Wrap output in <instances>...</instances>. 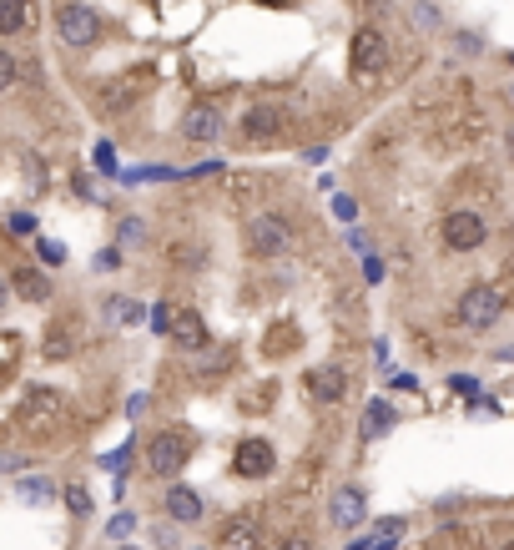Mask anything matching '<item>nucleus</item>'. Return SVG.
I'll list each match as a JSON object with an SVG mask.
<instances>
[{
  "mask_svg": "<svg viewBox=\"0 0 514 550\" xmlns=\"http://www.w3.org/2000/svg\"><path fill=\"white\" fill-rule=\"evenodd\" d=\"M96 267H101V273L122 267V248H101V252H96Z\"/></svg>",
  "mask_w": 514,
  "mask_h": 550,
  "instance_id": "32",
  "label": "nucleus"
},
{
  "mask_svg": "<svg viewBox=\"0 0 514 550\" xmlns=\"http://www.w3.org/2000/svg\"><path fill=\"white\" fill-rule=\"evenodd\" d=\"M459 323L464 329H494L499 318H504V293H499L494 283H469L464 293H459Z\"/></svg>",
  "mask_w": 514,
  "mask_h": 550,
  "instance_id": "4",
  "label": "nucleus"
},
{
  "mask_svg": "<svg viewBox=\"0 0 514 550\" xmlns=\"http://www.w3.org/2000/svg\"><path fill=\"white\" fill-rule=\"evenodd\" d=\"M146 314H152V308H141V303H137V299H126V293H107V299H101V318H111V323H122V329L141 323Z\"/></svg>",
  "mask_w": 514,
  "mask_h": 550,
  "instance_id": "20",
  "label": "nucleus"
},
{
  "mask_svg": "<svg viewBox=\"0 0 514 550\" xmlns=\"http://www.w3.org/2000/svg\"><path fill=\"white\" fill-rule=\"evenodd\" d=\"M16 495L26 505H46V500H56V480H46V474H26V480H16Z\"/></svg>",
  "mask_w": 514,
  "mask_h": 550,
  "instance_id": "21",
  "label": "nucleus"
},
{
  "mask_svg": "<svg viewBox=\"0 0 514 550\" xmlns=\"http://www.w3.org/2000/svg\"><path fill=\"white\" fill-rule=\"evenodd\" d=\"M278 470V450L267 434H242L233 444V474L237 480H267V474Z\"/></svg>",
  "mask_w": 514,
  "mask_h": 550,
  "instance_id": "6",
  "label": "nucleus"
},
{
  "mask_svg": "<svg viewBox=\"0 0 514 550\" xmlns=\"http://www.w3.org/2000/svg\"><path fill=\"white\" fill-rule=\"evenodd\" d=\"M56 36L71 51H86L101 41V16H96L91 5H81V0H66L61 11H56Z\"/></svg>",
  "mask_w": 514,
  "mask_h": 550,
  "instance_id": "5",
  "label": "nucleus"
},
{
  "mask_svg": "<svg viewBox=\"0 0 514 550\" xmlns=\"http://www.w3.org/2000/svg\"><path fill=\"white\" fill-rule=\"evenodd\" d=\"M26 31V0H0V36Z\"/></svg>",
  "mask_w": 514,
  "mask_h": 550,
  "instance_id": "23",
  "label": "nucleus"
},
{
  "mask_svg": "<svg viewBox=\"0 0 514 550\" xmlns=\"http://www.w3.org/2000/svg\"><path fill=\"white\" fill-rule=\"evenodd\" d=\"M504 550H514V540H510V546H504Z\"/></svg>",
  "mask_w": 514,
  "mask_h": 550,
  "instance_id": "46",
  "label": "nucleus"
},
{
  "mask_svg": "<svg viewBox=\"0 0 514 550\" xmlns=\"http://www.w3.org/2000/svg\"><path fill=\"white\" fill-rule=\"evenodd\" d=\"M131 530H137V515H131V510H116V515L107 520V535H111V540H126Z\"/></svg>",
  "mask_w": 514,
  "mask_h": 550,
  "instance_id": "27",
  "label": "nucleus"
},
{
  "mask_svg": "<svg viewBox=\"0 0 514 550\" xmlns=\"http://www.w3.org/2000/svg\"><path fill=\"white\" fill-rule=\"evenodd\" d=\"M11 233H36V218L31 212H11Z\"/></svg>",
  "mask_w": 514,
  "mask_h": 550,
  "instance_id": "36",
  "label": "nucleus"
},
{
  "mask_svg": "<svg viewBox=\"0 0 514 550\" xmlns=\"http://www.w3.org/2000/svg\"><path fill=\"white\" fill-rule=\"evenodd\" d=\"M167 258H171L177 267H197V263L207 258V248H202V243H177V248H171Z\"/></svg>",
  "mask_w": 514,
  "mask_h": 550,
  "instance_id": "25",
  "label": "nucleus"
},
{
  "mask_svg": "<svg viewBox=\"0 0 514 550\" xmlns=\"http://www.w3.org/2000/svg\"><path fill=\"white\" fill-rule=\"evenodd\" d=\"M5 299H11V278H0V308H5Z\"/></svg>",
  "mask_w": 514,
  "mask_h": 550,
  "instance_id": "42",
  "label": "nucleus"
},
{
  "mask_svg": "<svg viewBox=\"0 0 514 550\" xmlns=\"http://www.w3.org/2000/svg\"><path fill=\"white\" fill-rule=\"evenodd\" d=\"M449 389H459V394H474V399H484V394H479V384H474V379H469V374H454V379H449Z\"/></svg>",
  "mask_w": 514,
  "mask_h": 550,
  "instance_id": "34",
  "label": "nucleus"
},
{
  "mask_svg": "<svg viewBox=\"0 0 514 550\" xmlns=\"http://www.w3.org/2000/svg\"><path fill=\"white\" fill-rule=\"evenodd\" d=\"M439 243L449 252H479L484 243H489V222H484L479 212H469V207H454V212H444V222H439Z\"/></svg>",
  "mask_w": 514,
  "mask_h": 550,
  "instance_id": "3",
  "label": "nucleus"
},
{
  "mask_svg": "<svg viewBox=\"0 0 514 550\" xmlns=\"http://www.w3.org/2000/svg\"><path fill=\"white\" fill-rule=\"evenodd\" d=\"M36 252H41V263H46V267H61L66 263V248L56 243V237H36Z\"/></svg>",
  "mask_w": 514,
  "mask_h": 550,
  "instance_id": "26",
  "label": "nucleus"
},
{
  "mask_svg": "<svg viewBox=\"0 0 514 550\" xmlns=\"http://www.w3.org/2000/svg\"><path fill=\"white\" fill-rule=\"evenodd\" d=\"M16 363H20V339L16 333H0V384L16 374Z\"/></svg>",
  "mask_w": 514,
  "mask_h": 550,
  "instance_id": "24",
  "label": "nucleus"
},
{
  "mask_svg": "<svg viewBox=\"0 0 514 550\" xmlns=\"http://www.w3.org/2000/svg\"><path fill=\"white\" fill-rule=\"evenodd\" d=\"M141 409H146V394H131V399H126V414H131V419H137Z\"/></svg>",
  "mask_w": 514,
  "mask_h": 550,
  "instance_id": "41",
  "label": "nucleus"
},
{
  "mask_svg": "<svg viewBox=\"0 0 514 550\" xmlns=\"http://www.w3.org/2000/svg\"><path fill=\"white\" fill-rule=\"evenodd\" d=\"M328 520H333V530H363L368 525V495L359 485H343L333 500H328Z\"/></svg>",
  "mask_w": 514,
  "mask_h": 550,
  "instance_id": "10",
  "label": "nucleus"
},
{
  "mask_svg": "<svg viewBox=\"0 0 514 550\" xmlns=\"http://www.w3.org/2000/svg\"><path fill=\"white\" fill-rule=\"evenodd\" d=\"M303 162H308V167H318V162H328V147H308V152H303Z\"/></svg>",
  "mask_w": 514,
  "mask_h": 550,
  "instance_id": "40",
  "label": "nucleus"
},
{
  "mask_svg": "<svg viewBox=\"0 0 514 550\" xmlns=\"http://www.w3.org/2000/svg\"><path fill=\"white\" fill-rule=\"evenodd\" d=\"M494 359H499V363H514V348H499Z\"/></svg>",
  "mask_w": 514,
  "mask_h": 550,
  "instance_id": "43",
  "label": "nucleus"
},
{
  "mask_svg": "<svg viewBox=\"0 0 514 550\" xmlns=\"http://www.w3.org/2000/svg\"><path fill=\"white\" fill-rule=\"evenodd\" d=\"M171 344L187 348V354H202L212 344V329H207V318L197 308H177V323H171Z\"/></svg>",
  "mask_w": 514,
  "mask_h": 550,
  "instance_id": "15",
  "label": "nucleus"
},
{
  "mask_svg": "<svg viewBox=\"0 0 514 550\" xmlns=\"http://www.w3.org/2000/svg\"><path fill=\"white\" fill-rule=\"evenodd\" d=\"M152 81H156L152 66H137V71H126L122 81H111L107 92H101V101H107L111 111H126L131 101H141V96L152 92Z\"/></svg>",
  "mask_w": 514,
  "mask_h": 550,
  "instance_id": "11",
  "label": "nucleus"
},
{
  "mask_svg": "<svg viewBox=\"0 0 514 550\" xmlns=\"http://www.w3.org/2000/svg\"><path fill=\"white\" fill-rule=\"evenodd\" d=\"M217 546L222 550H263V520H257V510H242V515L227 520Z\"/></svg>",
  "mask_w": 514,
  "mask_h": 550,
  "instance_id": "12",
  "label": "nucleus"
},
{
  "mask_svg": "<svg viewBox=\"0 0 514 550\" xmlns=\"http://www.w3.org/2000/svg\"><path fill=\"white\" fill-rule=\"evenodd\" d=\"M308 394L318 404H343L348 399V374L338 363H318V369H308Z\"/></svg>",
  "mask_w": 514,
  "mask_h": 550,
  "instance_id": "16",
  "label": "nucleus"
},
{
  "mask_svg": "<svg viewBox=\"0 0 514 550\" xmlns=\"http://www.w3.org/2000/svg\"><path fill=\"white\" fill-rule=\"evenodd\" d=\"M76 348H81V329H76V318L61 314L56 323L46 329V344H41V354H46L51 363H66V359H76Z\"/></svg>",
  "mask_w": 514,
  "mask_h": 550,
  "instance_id": "14",
  "label": "nucleus"
},
{
  "mask_svg": "<svg viewBox=\"0 0 514 550\" xmlns=\"http://www.w3.org/2000/svg\"><path fill=\"white\" fill-rule=\"evenodd\" d=\"M11 288H16V299H26V303H46L51 299V278L41 273V267H16V273H11Z\"/></svg>",
  "mask_w": 514,
  "mask_h": 550,
  "instance_id": "19",
  "label": "nucleus"
},
{
  "mask_svg": "<svg viewBox=\"0 0 514 550\" xmlns=\"http://www.w3.org/2000/svg\"><path fill=\"white\" fill-rule=\"evenodd\" d=\"M288 132H293V116L282 107H273V101H257V107H248V116H242V137H248L252 147H278Z\"/></svg>",
  "mask_w": 514,
  "mask_h": 550,
  "instance_id": "7",
  "label": "nucleus"
},
{
  "mask_svg": "<svg viewBox=\"0 0 514 550\" xmlns=\"http://www.w3.org/2000/svg\"><path fill=\"white\" fill-rule=\"evenodd\" d=\"M11 470H26V455H0V474H11Z\"/></svg>",
  "mask_w": 514,
  "mask_h": 550,
  "instance_id": "37",
  "label": "nucleus"
},
{
  "mask_svg": "<svg viewBox=\"0 0 514 550\" xmlns=\"http://www.w3.org/2000/svg\"><path fill=\"white\" fill-rule=\"evenodd\" d=\"M389 384H393V389H408V394L419 389V379H414V374H393V379H389Z\"/></svg>",
  "mask_w": 514,
  "mask_h": 550,
  "instance_id": "38",
  "label": "nucleus"
},
{
  "mask_svg": "<svg viewBox=\"0 0 514 550\" xmlns=\"http://www.w3.org/2000/svg\"><path fill=\"white\" fill-rule=\"evenodd\" d=\"M146 323H152L156 333H167V339H171V323H177V308H171V303H156L152 314H146Z\"/></svg>",
  "mask_w": 514,
  "mask_h": 550,
  "instance_id": "28",
  "label": "nucleus"
},
{
  "mask_svg": "<svg viewBox=\"0 0 514 550\" xmlns=\"http://www.w3.org/2000/svg\"><path fill=\"white\" fill-rule=\"evenodd\" d=\"M66 425V394L61 389H31L11 414V429L31 444H51L56 429Z\"/></svg>",
  "mask_w": 514,
  "mask_h": 550,
  "instance_id": "1",
  "label": "nucleus"
},
{
  "mask_svg": "<svg viewBox=\"0 0 514 550\" xmlns=\"http://www.w3.org/2000/svg\"><path fill=\"white\" fill-rule=\"evenodd\" d=\"M293 243V222L278 218V212H257L248 222V252L252 258H282Z\"/></svg>",
  "mask_w": 514,
  "mask_h": 550,
  "instance_id": "8",
  "label": "nucleus"
},
{
  "mask_svg": "<svg viewBox=\"0 0 514 550\" xmlns=\"http://www.w3.org/2000/svg\"><path fill=\"white\" fill-rule=\"evenodd\" d=\"M96 167H101V172H116V152H111V142L96 147Z\"/></svg>",
  "mask_w": 514,
  "mask_h": 550,
  "instance_id": "33",
  "label": "nucleus"
},
{
  "mask_svg": "<svg viewBox=\"0 0 514 550\" xmlns=\"http://www.w3.org/2000/svg\"><path fill=\"white\" fill-rule=\"evenodd\" d=\"M192 550H202V546H192Z\"/></svg>",
  "mask_w": 514,
  "mask_h": 550,
  "instance_id": "47",
  "label": "nucleus"
},
{
  "mask_svg": "<svg viewBox=\"0 0 514 550\" xmlns=\"http://www.w3.org/2000/svg\"><path fill=\"white\" fill-rule=\"evenodd\" d=\"M348 248H353V252H368V233H359V227H353V233H348Z\"/></svg>",
  "mask_w": 514,
  "mask_h": 550,
  "instance_id": "39",
  "label": "nucleus"
},
{
  "mask_svg": "<svg viewBox=\"0 0 514 550\" xmlns=\"http://www.w3.org/2000/svg\"><path fill=\"white\" fill-rule=\"evenodd\" d=\"M504 152H510V157H514V126H510V132H504Z\"/></svg>",
  "mask_w": 514,
  "mask_h": 550,
  "instance_id": "44",
  "label": "nucleus"
},
{
  "mask_svg": "<svg viewBox=\"0 0 514 550\" xmlns=\"http://www.w3.org/2000/svg\"><path fill=\"white\" fill-rule=\"evenodd\" d=\"M66 505H71V515H91V495L81 485H66Z\"/></svg>",
  "mask_w": 514,
  "mask_h": 550,
  "instance_id": "29",
  "label": "nucleus"
},
{
  "mask_svg": "<svg viewBox=\"0 0 514 550\" xmlns=\"http://www.w3.org/2000/svg\"><path fill=\"white\" fill-rule=\"evenodd\" d=\"M389 429H399V409L389 404V399H368L363 404V419H359V440H384Z\"/></svg>",
  "mask_w": 514,
  "mask_h": 550,
  "instance_id": "17",
  "label": "nucleus"
},
{
  "mask_svg": "<svg viewBox=\"0 0 514 550\" xmlns=\"http://www.w3.org/2000/svg\"><path fill=\"white\" fill-rule=\"evenodd\" d=\"M510 66H514V51H510Z\"/></svg>",
  "mask_w": 514,
  "mask_h": 550,
  "instance_id": "45",
  "label": "nucleus"
},
{
  "mask_svg": "<svg viewBox=\"0 0 514 550\" xmlns=\"http://www.w3.org/2000/svg\"><path fill=\"white\" fill-rule=\"evenodd\" d=\"M192 455H197V434L182 425L156 429L152 440L141 444V465H146V474H156V480H177V474L187 470Z\"/></svg>",
  "mask_w": 514,
  "mask_h": 550,
  "instance_id": "2",
  "label": "nucleus"
},
{
  "mask_svg": "<svg viewBox=\"0 0 514 550\" xmlns=\"http://www.w3.org/2000/svg\"><path fill=\"white\" fill-rule=\"evenodd\" d=\"M141 243H146V218L126 212V218L116 222V248H141Z\"/></svg>",
  "mask_w": 514,
  "mask_h": 550,
  "instance_id": "22",
  "label": "nucleus"
},
{
  "mask_svg": "<svg viewBox=\"0 0 514 550\" xmlns=\"http://www.w3.org/2000/svg\"><path fill=\"white\" fill-rule=\"evenodd\" d=\"M273 550H318V546H312V535L293 530V535H282V540H278V546H273Z\"/></svg>",
  "mask_w": 514,
  "mask_h": 550,
  "instance_id": "31",
  "label": "nucleus"
},
{
  "mask_svg": "<svg viewBox=\"0 0 514 550\" xmlns=\"http://www.w3.org/2000/svg\"><path fill=\"white\" fill-rule=\"evenodd\" d=\"M348 66H353V76H378L389 66V36L378 26H359L348 41Z\"/></svg>",
  "mask_w": 514,
  "mask_h": 550,
  "instance_id": "9",
  "label": "nucleus"
},
{
  "mask_svg": "<svg viewBox=\"0 0 514 550\" xmlns=\"http://www.w3.org/2000/svg\"><path fill=\"white\" fill-rule=\"evenodd\" d=\"M16 76H20L16 56H11V51H0V92H5V86H16Z\"/></svg>",
  "mask_w": 514,
  "mask_h": 550,
  "instance_id": "30",
  "label": "nucleus"
},
{
  "mask_svg": "<svg viewBox=\"0 0 514 550\" xmlns=\"http://www.w3.org/2000/svg\"><path fill=\"white\" fill-rule=\"evenodd\" d=\"M333 212H338L343 222H353V218H359V207H353V197H333Z\"/></svg>",
  "mask_w": 514,
  "mask_h": 550,
  "instance_id": "35",
  "label": "nucleus"
},
{
  "mask_svg": "<svg viewBox=\"0 0 514 550\" xmlns=\"http://www.w3.org/2000/svg\"><path fill=\"white\" fill-rule=\"evenodd\" d=\"M162 510H167L171 525H197V520L207 515V500L192 485H171L167 495H162Z\"/></svg>",
  "mask_w": 514,
  "mask_h": 550,
  "instance_id": "13",
  "label": "nucleus"
},
{
  "mask_svg": "<svg viewBox=\"0 0 514 550\" xmlns=\"http://www.w3.org/2000/svg\"><path fill=\"white\" fill-rule=\"evenodd\" d=\"M182 137H187V142H217V137H222V116L212 107H192L187 116H182Z\"/></svg>",
  "mask_w": 514,
  "mask_h": 550,
  "instance_id": "18",
  "label": "nucleus"
}]
</instances>
